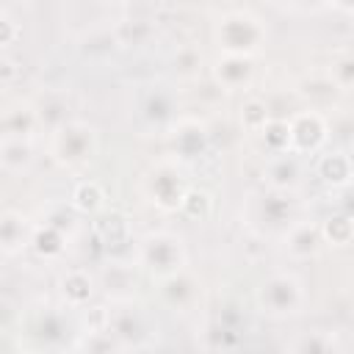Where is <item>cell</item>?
Masks as SVG:
<instances>
[{
	"mask_svg": "<svg viewBox=\"0 0 354 354\" xmlns=\"http://www.w3.org/2000/svg\"><path fill=\"white\" fill-rule=\"evenodd\" d=\"M254 304L260 315L271 321H288L304 313L307 307V290L304 282L293 271H274L268 274L260 288L254 290Z\"/></svg>",
	"mask_w": 354,
	"mask_h": 354,
	"instance_id": "obj_1",
	"label": "cell"
},
{
	"mask_svg": "<svg viewBox=\"0 0 354 354\" xmlns=\"http://www.w3.org/2000/svg\"><path fill=\"white\" fill-rule=\"evenodd\" d=\"M213 41L227 55H254L266 41V28L252 11H227L213 25Z\"/></svg>",
	"mask_w": 354,
	"mask_h": 354,
	"instance_id": "obj_2",
	"label": "cell"
},
{
	"mask_svg": "<svg viewBox=\"0 0 354 354\" xmlns=\"http://www.w3.org/2000/svg\"><path fill=\"white\" fill-rule=\"evenodd\" d=\"M97 152V130L86 122L66 119L50 133V158L64 169L86 166Z\"/></svg>",
	"mask_w": 354,
	"mask_h": 354,
	"instance_id": "obj_3",
	"label": "cell"
},
{
	"mask_svg": "<svg viewBox=\"0 0 354 354\" xmlns=\"http://www.w3.org/2000/svg\"><path fill=\"white\" fill-rule=\"evenodd\" d=\"M185 243L180 235L169 232V230H158V232H149L147 238H141L138 243V266L144 271H149L152 279H166L177 271L185 268Z\"/></svg>",
	"mask_w": 354,
	"mask_h": 354,
	"instance_id": "obj_4",
	"label": "cell"
},
{
	"mask_svg": "<svg viewBox=\"0 0 354 354\" xmlns=\"http://www.w3.org/2000/svg\"><path fill=\"white\" fill-rule=\"evenodd\" d=\"M185 191H188L185 177L171 163H158L144 177V194L160 210H180V202H183Z\"/></svg>",
	"mask_w": 354,
	"mask_h": 354,
	"instance_id": "obj_5",
	"label": "cell"
},
{
	"mask_svg": "<svg viewBox=\"0 0 354 354\" xmlns=\"http://www.w3.org/2000/svg\"><path fill=\"white\" fill-rule=\"evenodd\" d=\"M326 138V122L315 108L299 111L288 119V147L285 152L293 155H304V152H315Z\"/></svg>",
	"mask_w": 354,
	"mask_h": 354,
	"instance_id": "obj_6",
	"label": "cell"
},
{
	"mask_svg": "<svg viewBox=\"0 0 354 354\" xmlns=\"http://www.w3.org/2000/svg\"><path fill=\"white\" fill-rule=\"evenodd\" d=\"M108 332L116 340L119 351L122 348H149L152 346V340H149L152 332H144L141 313L136 307H116V310H111Z\"/></svg>",
	"mask_w": 354,
	"mask_h": 354,
	"instance_id": "obj_7",
	"label": "cell"
},
{
	"mask_svg": "<svg viewBox=\"0 0 354 354\" xmlns=\"http://www.w3.org/2000/svg\"><path fill=\"white\" fill-rule=\"evenodd\" d=\"M254 75V64L249 55H221L216 64H213V77L216 83L224 88V91H241L249 86Z\"/></svg>",
	"mask_w": 354,
	"mask_h": 354,
	"instance_id": "obj_8",
	"label": "cell"
},
{
	"mask_svg": "<svg viewBox=\"0 0 354 354\" xmlns=\"http://www.w3.org/2000/svg\"><path fill=\"white\" fill-rule=\"evenodd\" d=\"M324 238H321V227L310 224V221H293L288 230H285V252L293 257V260H307V257H315L318 249H321Z\"/></svg>",
	"mask_w": 354,
	"mask_h": 354,
	"instance_id": "obj_9",
	"label": "cell"
},
{
	"mask_svg": "<svg viewBox=\"0 0 354 354\" xmlns=\"http://www.w3.org/2000/svg\"><path fill=\"white\" fill-rule=\"evenodd\" d=\"M30 224L22 213L17 210H3L0 213V252L3 254H19L30 243Z\"/></svg>",
	"mask_w": 354,
	"mask_h": 354,
	"instance_id": "obj_10",
	"label": "cell"
},
{
	"mask_svg": "<svg viewBox=\"0 0 354 354\" xmlns=\"http://www.w3.org/2000/svg\"><path fill=\"white\" fill-rule=\"evenodd\" d=\"M266 180L274 191H293L301 183V166L293 152H274V158L266 166Z\"/></svg>",
	"mask_w": 354,
	"mask_h": 354,
	"instance_id": "obj_11",
	"label": "cell"
},
{
	"mask_svg": "<svg viewBox=\"0 0 354 354\" xmlns=\"http://www.w3.org/2000/svg\"><path fill=\"white\" fill-rule=\"evenodd\" d=\"M33 163V144L28 136L0 138V169L8 174H25Z\"/></svg>",
	"mask_w": 354,
	"mask_h": 354,
	"instance_id": "obj_12",
	"label": "cell"
},
{
	"mask_svg": "<svg viewBox=\"0 0 354 354\" xmlns=\"http://www.w3.org/2000/svg\"><path fill=\"white\" fill-rule=\"evenodd\" d=\"M91 293H94V279L88 271L72 268L61 277V299L66 301V307H86Z\"/></svg>",
	"mask_w": 354,
	"mask_h": 354,
	"instance_id": "obj_13",
	"label": "cell"
},
{
	"mask_svg": "<svg viewBox=\"0 0 354 354\" xmlns=\"http://www.w3.org/2000/svg\"><path fill=\"white\" fill-rule=\"evenodd\" d=\"M160 293H163V299L169 301V307L180 310V313H185V310L196 301V288H194V282L188 279L185 268L177 271V274H171V277H166V279H160Z\"/></svg>",
	"mask_w": 354,
	"mask_h": 354,
	"instance_id": "obj_14",
	"label": "cell"
},
{
	"mask_svg": "<svg viewBox=\"0 0 354 354\" xmlns=\"http://www.w3.org/2000/svg\"><path fill=\"white\" fill-rule=\"evenodd\" d=\"M285 348L290 351H299V354H326V351H343L346 346L337 343V335L335 332H299L296 340H290Z\"/></svg>",
	"mask_w": 354,
	"mask_h": 354,
	"instance_id": "obj_15",
	"label": "cell"
},
{
	"mask_svg": "<svg viewBox=\"0 0 354 354\" xmlns=\"http://www.w3.org/2000/svg\"><path fill=\"white\" fill-rule=\"evenodd\" d=\"M318 171L326 183L332 185H346L348 177H351V163H348V155L346 152H326L321 160H318Z\"/></svg>",
	"mask_w": 354,
	"mask_h": 354,
	"instance_id": "obj_16",
	"label": "cell"
},
{
	"mask_svg": "<svg viewBox=\"0 0 354 354\" xmlns=\"http://www.w3.org/2000/svg\"><path fill=\"white\" fill-rule=\"evenodd\" d=\"M64 235H61V230L58 227H53V224H44V227H39V230H33L30 232V246L41 254V257H58L61 252H64Z\"/></svg>",
	"mask_w": 354,
	"mask_h": 354,
	"instance_id": "obj_17",
	"label": "cell"
},
{
	"mask_svg": "<svg viewBox=\"0 0 354 354\" xmlns=\"http://www.w3.org/2000/svg\"><path fill=\"white\" fill-rule=\"evenodd\" d=\"M102 202H105V191H102V185L94 183V180H86V183H80V185L72 191V205H75L80 213H97V210L102 207Z\"/></svg>",
	"mask_w": 354,
	"mask_h": 354,
	"instance_id": "obj_18",
	"label": "cell"
},
{
	"mask_svg": "<svg viewBox=\"0 0 354 354\" xmlns=\"http://www.w3.org/2000/svg\"><path fill=\"white\" fill-rule=\"evenodd\" d=\"M241 122H243V127L252 130V133L263 130V127L268 124V105H266L263 100H257V97L246 100V102L241 105Z\"/></svg>",
	"mask_w": 354,
	"mask_h": 354,
	"instance_id": "obj_19",
	"label": "cell"
},
{
	"mask_svg": "<svg viewBox=\"0 0 354 354\" xmlns=\"http://www.w3.org/2000/svg\"><path fill=\"white\" fill-rule=\"evenodd\" d=\"M321 238L332 246H346L351 241V221L348 216H335V218H326V224L321 227Z\"/></svg>",
	"mask_w": 354,
	"mask_h": 354,
	"instance_id": "obj_20",
	"label": "cell"
},
{
	"mask_svg": "<svg viewBox=\"0 0 354 354\" xmlns=\"http://www.w3.org/2000/svg\"><path fill=\"white\" fill-rule=\"evenodd\" d=\"M17 39H19V25H17L8 14L0 11V50H3V47H11Z\"/></svg>",
	"mask_w": 354,
	"mask_h": 354,
	"instance_id": "obj_21",
	"label": "cell"
},
{
	"mask_svg": "<svg viewBox=\"0 0 354 354\" xmlns=\"http://www.w3.org/2000/svg\"><path fill=\"white\" fill-rule=\"evenodd\" d=\"M14 80H17V64L0 53V91L8 88Z\"/></svg>",
	"mask_w": 354,
	"mask_h": 354,
	"instance_id": "obj_22",
	"label": "cell"
},
{
	"mask_svg": "<svg viewBox=\"0 0 354 354\" xmlns=\"http://www.w3.org/2000/svg\"><path fill=\"white\" fill-rule=\"evenodd\" d=\"M329 3H332L337 11H343V14H348V11H351V0H329Z\"/></svg>",
	"mask_w": 354,
	"mask_h": 354,
	"instance_id": "obj_23",
	"label": "cell"
},
{
	"mask_svg": "<svg viewBox=\"0 0 354 354\" xmlns=\"http://www.w3.org/2000/svg\"><path fill=\"white\" fill-rule=\"evenodd\" d=\"M17 3H28V6H33V3H39V0H17Z\"/></svg>",
	"mask_w": 354,
	"mask_h": 354,
	"instance_id": "obj_24",
	"label": "cell"
},
{
	"mask_svg": "<svg viewBox=\"0 0 354 354\" xmlns=\"http://www.w3.org/2000/svg\"><path fill=\"white\" fill-rule=\"evenodd\" d=\"M0 6H3V0H0Z\"/></svg>",
	"mask_w": 354,
	"mask_h": 354,
	"instance_id": "obj_25",
	"label": "cell"
},
{
	"mask_svg": "<svg viewBox=\"0 0 354 354\" xmlns=\"http://www.w3.org/2000/svg\"><path fill=\"white\" fill-rule=\"evenodd\" d=\"M127 3H130V0H127Z\"/></svg>",
	"mask_w": 354,
	"mask_h": 354,
	"instance_id": "obj_26",
	"label": "cell"
}]
</instances>
